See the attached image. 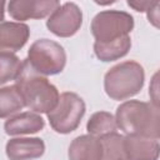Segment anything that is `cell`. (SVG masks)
Masks as SVG:
<instances>
[{"label": "cell", "mask_w": 160, "mask_h": 160, "mask_svg": "<svg viewBox=\"0 0 160 160\" xmlns=\"http://www.w3.org/2000/svg\"><path fill=\"white\" fill-rule=\"evenodd\" d=\"M118 129L125 135H138L159 140L160 109L152 102L126 100L121 102L115 114Z\"/></svg>", "instance_id": "6da1fadb"}, {"label": "cell", "mask_w": 160, "mask_h": 160, "mask_svg": "<svg viewBox=\"0 0 160 160\" xmlns=\"http://www.w3.org/2000/svg\"><path fill=\"white\" fill-rule=\"evenodd\" d=\"M15 85L22 95L25 106L36 114L50 112L59 101V90L46 76L35 72L24 60V69L15 80Z\"/></svg>", "instance_id": "7a4b0ae2"}, {"label": "cell", "mask_w": 160, "mask_h": 160, "mask_svg": "<svg viewBox=\"0 0 160 160\" xmlns=\"http://www.w3.org/2000/svg\"><path fill=\"white\" fill-rule=\"evenodd\" d=\"M144 82V68L138 61L126 60L106 71L104 76V90L112 100H128L141 91Z\"/></svg>", "instance_id": "3957f363"}, {"label": "cell", "mask_w": 160, "mask_h": 160, "mask_svg": "<svg viewBox=\"0 0 160 160\" xmlns=\"http://www.w3.org/2000/svg\"><path fill=\"white\" fill-rule=\"evenodd\" d=\"M25 62L42 76L58 75L65 69L66 52L62 45L44 38L30 45Z\"/></svg>", "instance_id": "277c9868"}, {"label": "cell", "mask_w": 160, "mask_h": 160, "mask_svg": "<svg viewBox=\"0 0 160 160\" xmlns=\"http://www.w3.org/2000/svg\"><path fill=\"white\" fill-rule=\"evenodd\" d=\"M86 105L81 96L72 91L60 94L56 106L48 112V120L51 129L58 134H70L75 131L85 115Z\"/></svg>", "instance_id": "5b68a950"}, {"label": "cell", "mask_w": 160, "mask_h": 160, "mask_svg": "<svg viewBox=\"0 0 160 160\" xmlns=\"http://www.w3.org/2000/svg\"><path fill=\"white\" fill-rule=\"evenodd\" d=\"M134 18L122 10H102L98 12L90 25L95 42H111L129 36L134 29Z\"/></svg>", "instance_id": "8992f818"}, {"label": "cell", "mask_w": 160, "mask_h": 160, "mask_svg": "<svg viewBox=\"0 0 160 160\" xmlns=\"http://www.w3.org/2000/svg\"><path fill=\"white\" fill-rule=\"evenodd\" d=\"M82 25V11L75 2L60 4L48 18L46 28L59 38L74 36Z\"/></svg>", "instance_id": "52a82bcc"}, {"label": "cell", "mask_w": 160, "mask_h": 160, "mask_svg": "<svg viewBox=\"0 0 160 160\" xmlns=\"http://www.w3.org/2000/svg\"><path fill=\"white\" fill-rule=\"evenodd\" d=\"M60 5L58 0H11L8 2L10 18L22 22L30 19H44Z\"/></svg>", "instance_id": "ba28073f"}, {"label": "cell", "mask_w": 160, "mask_h": 160, "mask_svg": "<svg viewBox=\"0 0 160 160\" xmlns=\"http://www.w3.org/2000/svg\"><path fill=\"white\" fill-rule=\"evenodd\" d=\"M30 38V28L24 22H0V52H16L25 46Z\"/></svg>", "instance_id": "9c48e42d"}, {"label": "cell", "mask_w": 160, "mask_h": 160, "mask_svg": "<svg viewBox=\"0 0 160 160\" xmlns=\"http://www.w3.org/2000/svg\"><path fill=\"white\" fill-rule=\"evenodd\" d=\"M9 160H34L45 152V142L40 138H12L5 145Z\"/></svg>", "instance_id": "30bf717a"}, {"label": "cell", "mask_w": 160, "mask_h": 160, "mask_svg": "<svg viewBox=\"0 0 160 160\" xmlns=\"http://www.w3.org/2000/svg\"><path fill=\"white\" fill-rule=\"evenodd\" d=\"M124 149L126 160H158L160 154L159 140L138 135H125Z\"/></svg>", "instance_id": "8fae6325"}, {"label": "cell", "mask_w": 160, "mask_h": 160, "mask_svg": "<svg viewBox=\"0 0 160 160\" xmlns=\"http://www.w3.org/2000/svg\"><path fill=\"white\" fill-rule=\"evenodd\" d=\"M45 128V120L36 112L24 111L15 114L4 124V130L9 136L30 135L41 131Z\"/></svg>", "instance_id": "7c38bea8"}, {"label": "cell", "mask_w": 160, "mask_h": 160, "mask_svg": "<svg viewBox=\"0 0 160 160\" xmlns=\"http://www.w3.org/2000/svg\"><path fill=\"white\" fill-rule=\"evenodd\" d=\"M102 149L100 139L92 135H80L75 138L68 150L69 160H101Z\"/></svg>", "instance_id": "4fadbf2b"}, {"label": "cell", "mask_w": 160, "mask_h": 160, "mask_svg": "<svg viewBox=\"0 0 160 160\" xmlns=\"http://www.w3.org/2000/svg\"><path fill=\"white\" fill-rule=\"evenodd\" d=\"M131 49V38L125 36L116 41L111 42H94V52L95 56L102 62H110L115 60H120L125 55H128Z\"/></svg>", "instance_id": "5bb4252c"}, {"label": "cell", "mask_w": 160, "mask_h": 160, "mask_svg": "<svg viewBox=\"0 0 160 160\" xmlns=\"http://www.w3.org/2000/svg\"><path fill=\"white\" fill-rule=\"evenodd\" d=\"M25 108V101L16 85L0 88V119L10 118Z\"/></svg>", "instance_id": "9a60e30c"}, {"label": "cell", "mask_w": 160, "mask_h": 160, "mask_svg": "<svg viewBox=\"0 0 160 160\" xmlns=\"http://www.w3.org/2000/svg\"><path fill=\"white\" fill-rule=\"evenodd\" d=\"M116 130L118 125L115 121V116L109 111H96L89 118L86 122V131L89 132V135L96 138L116 132Z\"/></svg>", "instance_id": "2e32d148"}, {"label": "cell", "mask_w": 160, "mask_h": 160, "mask_svg": "<svg viewBox=\"0 0 160 160\" xmlns=\"http://www.w3.org/2000/svg\"><path fill=\"white\" fill-rule=\"evenodd\" d=\"M99 139L102 149L101 160H126L124 149V135L119 132H111Z\"/></svg>", "instance_id": "e0dca14e"}, {"label": "cell", "mask_w": 160, "mask_h": 160, "mask_svg": "<svg viewBox=\"0 0 160 160\" xmlns=\"http://www.w3.org/2000/svg\"><path fill=\"white\" fill-rule=\"evenodd\" d=\"M24 69V61L15 54L0 52V86L16 80Z\"/></svg>", "instance_id": "ac0fdd59"}, {"label": "cell", "mask_w": 160, "mask_h": 160, "mask_svg": "<svg viewBox=\"0 0 160 160\" xmlns=\"http://www.w3.org/2000/svg\"><path fill=\"white\" fill-rule=\"evenodd\" d=\"M155 2L156 1H149V0H129L128 5L138 12H145L150 8H152L155 5Z\"/></svg>", "instance_id": "d6986e66"}, {"label": "cell", "mask_w": 160, "mask_h": 160, "mask_svg": "<svg viewBox=\"0 0 160 160\" xmlns=\"http://www.w3.org/2000/svg\"><path fill=\"white\" fill-rule=\"evenodd\" d=\"M159 6H160V4H159V1H156L155 5L146 11L149 22H151L155 28H159Z\"/></svg>", "instance_id": "ffe728a7"}, {"label": "cell", "mask_w": 160, "mask_h": 160, "mask_svg": "<svg viewBox=\"0 0 160 160\" xmlns=\"http://www.w3.org/2000/svg\"><path fill=\"white\" fill-rule=\"evenodd\" d=\"M152 85H154V88L151 85L149 88V95L151 98L150 102H152L154 105L159 106V99H158V74H155L154 78H152Z\"/></svg>", "instance_id": "44dd1931"}, {"label": "cell", "mask_w": 160, "mask_h": 160, "mask_svg": "<svg viewBox=\"0 0 160 160\" xmlns=\"http://www.w3.org/2000/svg\"><path fill=\"white\" fill-rule=\"evenodd\" d=\"M5 5H6V2L2 1V0H0V22H2V20H4V15H5Z\"/></svg>", "instance_id": "7402d4cb"}]
</instances>
